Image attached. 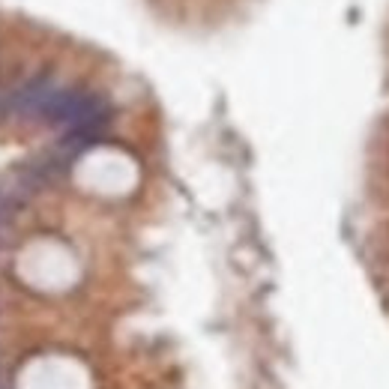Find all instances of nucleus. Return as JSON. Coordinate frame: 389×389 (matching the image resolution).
<instances>
[{"instance_id": "obj_1", "label": "nucleus", "mask_w": 389, "mask_h": 389, "mask_svg": "<svg viewBox=\"0 0 389 389\" xmlns=\"http://www.w3.org/2000/svg\"><path fill=\"white\" fill-rule=\"evenodd\" d=\"M57 90H60V84H57V78H54L51 72L33 75L27 84H21L12 93V99H9V111H15L21 117H42Z\"/></svg>"}]
</instances>
